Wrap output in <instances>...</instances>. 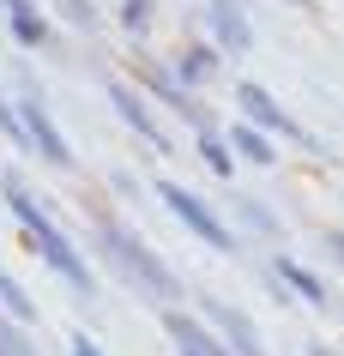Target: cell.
Masks as SVG:
<instances>
[{
    "mask_svg": "<svg viewBox=\"0 0 344 356\" xmlns=\"http://www.w3.org/2000/svg\"><path fill=\"white\" fill-rule=\"evenodd\" d=\"M236 218H242V229H248V236H272V229H278V218H272L266 206H254V200H242V206H236Z\"/></svg>",
    "mask_w": 344,
    "mask_h": 356,
    "instance_id": "16",
    "label": "cell"
},
{
    "mask_svg": "<svg viewBox=\"0 0 344 356\" xmlns=\"http://www.w3.org/2000/svg\"><path fill=\"white\" fill-rule=\"evenodd\" d=\"M157 200H163V206L181 218V229H193L206 248H218V254H229V248H236V229H229L224 218L206 206V200H193L188 188H175V181H157Z\"/></svg>",
    "mask_w": 344,
    "mask_h": 356,
    "instance_id": "3",
    "label": "cell"
},
{
    "mask_svg": "<svg viewBox=\"0 0 344 356\" xmlns=\"http://www.w3.org/2000/svg\"><path fill=\"white\" fill-rule=\"evenodd\" d=\"M0 188H6V206L19 211L24 236L37 242V254H42L49 266H55L60 278H67V290H79V296H91V272H85V254L73 248V236H67V229H60L55 218H49V211H42L37 200H31V188H24V181H13V175H0Z\"/></svg>",
    "mask_w": 344,
    "mask_h": 356,
    "instance_id": "1",
    "label": "cell"
},
{
    "mask_svg": "<svg viewBox=\"0 0 344 356\" xmlns=\"http://www.w3.org/2000/svg\"><path fill=\"white\" fill-rule=\"evenodd\" d=\"M206 19L211 31H218V49H248V13L236 6V0H206Z\"/></svg>",
    "mask_w": 344,
    "mask_h": 356,
    "instance_id": "7",
    "label": "cell"
},
{
    "mask_svg": "<svg viewBox=\"0 0 344 356\" xmlns=\"http://www.w3.org/2000/svg\"><path fill=\"white\" fill-rule=\"evenodd\" d=\"M272 272H278V284H284V290H296L302 302H314V308L326 302V284L314 278L308 266H296V260H272Z\"/></svg>",
    "mask_w": 344,
    "mask_h": 356,
    "instance_id": "10",
    "label": "cell"
},
{
    "mask_svg": "<svg viewBox=\"0 0 344 356\" xmlns=\"http://www.w3.org/2000/svg\"><path fill=\"white\" fill-rule=\"evenodd\" d=\"M163 326H170V338L181 344V356H229V344H218V338L199 326V320H188V314H163Z\"/></svg>",
    "mask_w": 344,
    "mask_h": 356,
    "instance_id": "8",
    "label": "cell"
},
{
    "mask_svg": "<svg viewBox=\"0 0 344 356\" xmlns=\"http://www.w3.org/2000/svg\"><path fill=\"white\" fill-rule=\"evenodd\" d=\"M0 314H13V326H31V320H37V302L24 296V284L13 278L6 266H0Z\"/></svg>",
    "mask_w": 344,
    "mask_h": 356,
    "instance_id": "11",
    "label": "cell"
},
{
    "mask_svg": "<svg viewBox=\"0 0 344 356\" xmlns=\"http://www.w3.org/2000/svg\"><path fill=\"white\" fill-rule=\"evenodd\" d=\"M6 19H13V37H19V42H31V49L49 42V19H42L37 6H19V13H6Z\"/></svg>",
    "mask_w": 344,
    "mask_h": 356,
    "instance_id": "14",
    "label": "cell"
},
{
    "mask_svg": "<svg viewBox=\"0 0 344 356\" xmlns=\"http://www.w3.org/2000/svg\"><path fill=\"white\" fill-rule=\"evenodd\" d=\"M211 73H218V55H211V49H188V55H181V73H175V85L188 91V85H206Z\"/></svg>",
    "mask_w": 344,
    "mask_h": 356,
    "instance_id": "13",
    "label": "cell"
},
{
    "mask_svg": "<svg viewBox=\"0 0 344 356\" xmlns=\"http://www.w3.org/2000/svg\"><path fill=\"white\" fill-rule=\"evenodd\" d=\"M97 248H103V260H109L115 272H121V278H133L139 290H151L157 302H175V296H181V284L170 278V266L157 260V254H151L145 242H139V236H133L127 224L103 218V224H97Z\"/></svg>",
    "mask_w": 344,
    "mask_h": 356,
    "instance_id": "2",
    "label": "cell"
},
{
    "mask_svg": "<svg viewBox=\"0 0 344 356\" xmlns=\"http://www.w3.org/2000/svg\"><path fill=\"white\" fill-rule=\"evenodd\" d=\"M19 127H24V139H31L55 169H73V151H67V139H60V127L49 121L42 97H24V103H19Z\"/></svg>",
    "mask_w": 344,
    "mask_h": 356,
    "instance_id": "4",
    "label": "cell"
},
{
    "mask_svg": "<svg viewBox=\"0 0 344 356\" xmlns=\"http://www.w3.org/2000/svg\"><path fill=\"white\" fill-rule=\"evenodd\" d=\"M60 6H67V19H73V24H91V0H60Z\"/></svg>",
    "mask_w": 344,
    "mask_h": 356,
    "instance_id": "18",
    "label": "cell"
},
{
    "mask_svg": "<svg viewBox=\"0 0 344 356\" xmlns=\"http://www.w3.org/2000/svg\"><path fill=\"white\" fill-rule=\"evenodd\" d=\"M67 350H73V356H103V350H97V338H85V332H73V344H67Z\"/></svg>",
    "mask_w": 344,
    "mask_h": 356,
    "instance_id": "19",
    "label": "cell"
},
{
    "mask_svg": "<svg viewBox=\"0 0 344 356\" xmlns=\"http://www.w3.org/2000/svg\"><path fill=\"white\" fill-rule=\"evenodd\" d=\"M199 157H206L211 175H229V169H236V163H229V151H224V139H218L211 127H199Z\"/></svg>",
    "mask_w": 344,
    "mask_h": 356,
    "instance_id": "15",
    "label": "cell"
},
{
    "mask_svg": "<svg viewBox=\"0 0 344 356\" xmlns=\"http://www.w3.org/2000/svg\"><path fill=\"white\" fill-rule=\"evenodd\" d=\"M229 139H236V151H242L248 163H260V169H266L272 157H278V151H272V139H266L260 127H248V121H242V127H229Z\"/></svg>",
    "mask_w": 344,
    "mask_h": 356,
    "instance_id": "12",
    "label": "cell"
},
{
    "mask_svg": "<svg viewBox=\"0 0 344 356\" xmlns=\"http://www.w3.org/2000/svg\"><path fill=\"white\" fill-rule=\"evenodd\" d=\"M242 115H248V127H260V133H278V139H296V145H308V133L296 127V115H284L278 103H272L260 85H242Z\"/></svg>",
    "mask_w": 344,
    "mask_h": 356,
    "instance_id": "5",
    "label": "cell"
},
{
    "mask_svg": "<svg viewBox=\"0 0 344 356\" xmlns=\"http://www.w3.org/2000/svg\"><path fill=\"white\" fill-rule=\"evenodd\" d=\"M326 248H332V254L344 260V229H338V236H326Z\"/></svg>",
    "mask_w": 344,
    "mask_h": 356,
    "instance_id": "20",
    "label": "cell"
},
{
    "mask_svg": "<svg viewBox=\"0 0 344 356\" xmlns=\"http://www.w3.org/2000/svg\"><path fill=\"white\" fill-rule=\"evenodd\" d=\"M103 91H109V103H115V109H121V121H127V127H133L139 139H151L157 151L170 145V139L157 133V115L145 109V103H139V91H133V85H127V79H103Z\"/></svg>",
    "mask_w": 344,
    "mask_h": 356,
    "instance_id": "6",
    "label": "cell"
},
{
    "mask_svg": "<svg viewBox=\"0 0 344 356\" xmlns=\"http://www.w3.org/2000/svg\"><path fill=\"white\" fill-rule=\"evenodd\" d=\"M121 13H127V31H139L145 13H151V0H121Z\"/></svg>",
    "mask_w": 344,
    "mask_h": 356,
    "instance_id": "17",
    "label": "cell"
},
{
    "mask_svg": "<svg viewBox=\"0 0 344 356\" xmlns=\"http://www.w3.org/2000/svg\"><path fill=\"white\" fill-rule=\"evenodd\" d=\"M211 308V320L224 326V338H229V356H266V344H260V332H254L248 320L236 314V308H224V302H206Z\"/></svg>",
    "mask_w": 344,
    "mask_h": 356,
    "instance_id": "9",
    "label": "cell"
},
{
    "mask_svg": "<svg viewBox=\"0 0 344 356\" xmlns=\"http://www.w3.org/2000/svg\"><path fill=\"white\" fill-rule=\"evenodd\" d=\"M296 6H302V0H296Z\"/></svg>",
    "mask_w": 344,
    "mask_h": 356,
    "instance_id": "21",
    "label": "cell"
}]
</instances>
